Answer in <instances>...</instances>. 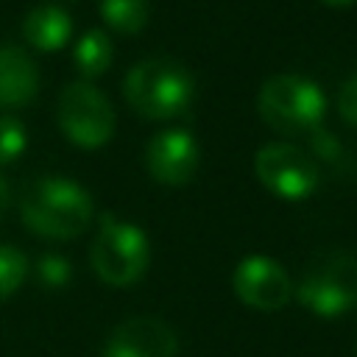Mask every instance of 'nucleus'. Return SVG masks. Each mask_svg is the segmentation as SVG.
<instances>
[{
  "mask_svg": "<svg viewBox=\"0 0 357 357\" xmlns=\"http://www.w3.org/2000/svg\"><path fill=\"white\" fill-rule=\"evenodd\" d=\"M259 184L284 201H304L321 184V165L312 153L290 142H268L254 156Z\"/></svg>",
  "mask_w": 357,
  "mask_h": 357,
  "instance_id": "7",
  "label": "nucleus"
},
{
  "mask_svg": "<svg viewBox=\"0 0 357 357\" xmlns=\"http://www.w3.org/2000/svg\"><path fill=\"white\" fill-rule=\"evenodd\" d=\"M354 354H357V349H354Z\"/></svg>",
  "mask_w": 357,
  "mask_h": 357,
  "instance_id": "22",
  "label": "nucleus"
},
{
  "mask_svg": "<svg viewBox=\"0 0 357 357\" xmlns=\"http://www.w3.org/2000/svg\"><path fill=\"white\" fill-rule=\"evenodd\" d=\"M95 215V201L84 184L67 176L33 178L20 201V218L28 231L45 240H73L86 231Z\"/></svg>",
  "mask_w": 357,
  "mask_h": 357,
  "instance_id": "1",
  "label": "nucleus"
},
{
  "mask_svg": "<svg viewBox=\"0 0 357 357\" xmlns=\"http://www.w3.org/2000/svg\"><path fill=\"white\" fill-rule=\"evenodd\" d=\"M324 6H329V8H346V6H351L354 0H321Z\"/></svg>",
  "mask_w": 357,
  "mask_h": 357,
  "instance_id": "21",
  "label": "nucleus"
},
{
  "mask_svg": "<svg viewBox=\"0 0 357 357\" xmlns=\"http://www.w3.org/2000/svg\"><path fill=\"white\" fill-rule=\"evenodd\" d=\"M56 120L61 134L84 151L103 148L114 137L117 126L114 106L92 81H73L61 89Z\"/></svg>",
  "mask_w": 357,
  "mask_h": 357,
  "instance_id": "6",
  "label": "nucleus"
},
{
  "mask_svg": "<svg viewBox=\"0 0 357 357\" xmlns=\"http://www.w3.org/2000/svg\"><path fill=\"white\" fill-rule=\"evenodd\" d=\"M126 103L145 120L162 123L181 117L195 98L192 73L167 56L137 61L123 78Z\"/></svg>",
  "mask_w": 357,
  "mask_h": 357,
  "instance_id": "2",
  "label": "nucleus"
},
{
  "mask_svg": "<svg viewBox=\"0 0 357 357\" xmlns=\"http://www.w3.org/2000/svg\"><path fill=\"white\" fill-rule=\"evenodd\" d=\"M36 276H39V284H45L50 290H61L73 279V265H70L67 257L47 251V254H42L36 259Z\"/></svg>",
  "mask_w": 357,
  "mask_h": 357,
  "instance_id": "17",
  "label": "nucleus"
},
{
  "mask_svg": "<svg viewBox=\"0 0 357 357\" xmlns=\"http://www.w3.org/2000/svg\"><path fill=\"white\" fill-rule=\"evenodd\" d=\"M337 114L351 128H357V73L351 78H346L337 89Z\"/></svg>",
  "mask_w": 357,
  "mask_h": 357,
  "instance_id": "19",
  "label": "nucleus"
},
{
  "mask_svg": "<svg viewBox=\"0 0 357 357\" xmlns=\"http://www.w3.org/2000/svg\"><path fill=\"white\" fill-rule=\"evenodd\" d=\"M89 262L100 282L112 287H131L145 276L151 265L148 234L137 223L117 220L112 212H103L89 248Z\"/></svg>",
  "mask_w": 357,
  "mask_h": 357,
  "instance_id": "5",
  "label": "nucleus"
},
{
  "mask_svg": "<svg viewBox=\"0 0 357 357\" xmlns=\"http://www.w3.org/2000/svg\"><path fill=\"white\" fill-rule=\"evenodd\" d=\"M307 137H310V151L315 153V162H318V165H321V162H329V165L340 162V156H343V145H340V139H337L329 128L318 126V128L310 131Z\"/></svg>",
  "mask_w": 357,
  "mask_h": 357,
  "instance_id": "18",
  "label": "nucleus"
},
{
  "mask_svg": "<svg viewBox=\"0 0 357 357\" xmlns=\"http://www.w3.org/2000/svg\"><path fill=\"white\" fill-rule=\"evenodd\" d=\"M31 262L28 257L17 248V245H6L0 243V304L6 298H11L28 279Z\"/></svg>",
  "mask_w": 357,
  "mask_h": 357,
  "instance_id": "15",
  "label": "nucleus"
},
{
  "mask_svg": "<svg viewBox=\"0 0 357 357\" xmlns=\"http://www.w3.org/2000/svg\"><path fill=\"white\" fill-rule=\"evenodd\" d=\"M100 357H178V337L162 318L134 315L112 329Z\"/></svg>",
  "mask_w": 357,
  "mask_h": 357,
  "instance_id": "10",
  "label": "nucleus"
},
{
  "mask_svg": "<svg viewBox=\"0 0 357 357\" xmlns=\"http://www.w3.org/2000/svg\"><path fill=\"white\" fill-rule=\"evenodd\" d=\"M100 17L112 31L137 36L148 22V0H100Z\"/></svg>",
  "mask_w": 357,
  "mask_h": 357,
  "instance_id": "14",
  "label": "nucleus"
},
{
  "mask_svg": "<svg viewBox=\"0 0 357 357\" xmlns=\"http://www.w3.org/2000/svg\"><path fill=\"white\" fill-rule=\"evenodd\" d=\"M201 162L198 139L187 128H165L145 145V167L165 187H184Z\"/></svg>",
  "mask_w": 357,
  "mask_h": 357,
  "instance_id": "9",
  "label": "nucleus"
},
{
  "mask_svg": "<svg viewBox=\"0 0 357 357\" xmlns=\"http://www.w3.org/2000/svg\"><path fill=\"white\" fill-rule=\"evenodd\" d=\"M25 42L42 53L61 50L73 36V20L59 6H36L22 20Z\"/></svg>",
  "mask_w": 357,
  "mask_h": 357,
  "instance_id": "12",
  "label": "nucleus"
},
{
  "mask_svg": "<svg viewBox=\"0 0 357 357\" xmlns=\"http://www.w3.org/2000/svg\"><path fill=\"white\" fill-rule=\"evenodd\" d=\"M39 92V70L17 45H0V106L22 109Z\"/></svg>",
  "mask_w": 357,
  "mask_h": 357,
  "instance_id": "11",
  "label": "nucleus"
},
{
  "mask_svg": "<svg viewBox=\"0 0 357 357\" xmlns=\"http://www.w3.org/2000/svg\"><path fill=\"white\" fill-rule=\"evenodd\" d=\"M296 301L318 318H340L357 307V251L318 254L293 287Z\"/></svg>",
  "mask_w": 357,
  "mask_h": 357,
  "instance_id": "4",
  "label": "nucleus"
},
{
  "mask_svg": "<svg viewBox=\"0 0 357 357\" xmlns=\"http://www.w3.org/2000/svg\"><path fill=\"white\" fill-rule=\"evenodd\" d=\"M114 59V45L100 28H89L73 47V64L81 75V81H95L100 78Z\"/></svg>",
  "mask_w": 357,
  "mask_h": 357,
  "instance_id": "13",
  "label": "nucleus"
},
{
  "mask_svg": "<svg viewBox=\"0 0 357 357\" xmlns=\"http://www.w3.org/2000/svg\"><path fill=\"white\" fill-rule=\"evenodd\" d=\"M231 287L245 307L273 312L282 310L293 298V279L290 273L265 254H248L234 265Z\"/></svg>",
  "mask_w": 357,
  "mask_h": 357,
  "instance_id": "8",
  "label": "nucleus"
},
{
  "mask_svg": "<svg viewBox=\"0 0 357 357\" xmlns=\"http://www.w3.org/2000/svg\"><path fill=\"white\" fill-rule=\"evenodd\" d=\"M262 123L279 134H310L324 126L326 98L324 89L296 73L271 75L257 95Z\"/></svg>",
  "mask_w": 357,
  "mask_h": 357,
  "instance_id": "3",
  "label": "nucleus"
},
{
  "mask_svg": "<svg viewBox=\"0 0 357 357\" xmlns=\"http://www.w3.org/2000/svg\"><path fill=\"white\" fill-rule=\"evenodd\" d=\"M8 204H11V187H8V181L0 176V220H3L6 212H8Z\"/></svg>",
  "mask_w": 357,
  "mask_h": 357,
  "instance_id": "20",
  "label": "nucleus"
},
{
  "mask_svg": "<svg viewBox=\"0 0 357 357\" xmlns=\"http://www.w3.org/2000/svg\"><path fill=\"white\" fill-rule=\"evenodd\" d=\"M28 148V131L22 126V120L6 114L0 117V167L17 162Z\"/></svg>",
  "mask_w": 357,
  "mask_h": 357,
  "instance_id": "16",
  "label": "nucleus"
}]
</instances>
